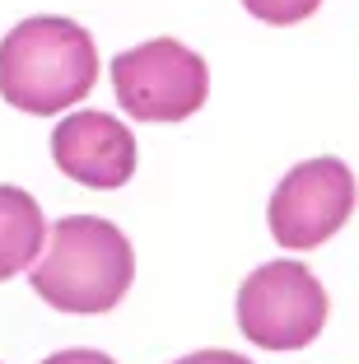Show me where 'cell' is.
<instances>
[{
  "label": "cell",
  "instance_id": "1",
  "mask_svg": "<svg viewBox=\"0 0 359 364\" xmlns=\"http://www.w3.org/2000/svg\"><path fill=\"white\" fill-rule=\"evenodd\" d=\"M98 52L80 23L38 14L5 33L0 43V98L19 112L52 117L94 89Z\"/></svg>",
  "mask_w": 359,
  "mask_h": 364
},
{
  "label": "cell",
  "instance_id": "7",
  "mask_svg": "<svg viewBox=\"0 0 359 364\" xmlns=\"http://www.w3.org/2000/svg\"><path fill=\"white\" fill-rule=\"evenodd\" d=\"M43 238H47L43 205L23 187H0V280L19 276L23 267L43 257Z\"/></svg>",
  "mask_w": 359,
  "mask_h": 364
},
{
  "label": "cell",
  "instance_id": "2",
  "mask_svg": "<svg viewBox=\"0 0 359 364\" xmlns=\"http://www.w3.org/2000/svg\"><path fill=\"white\" fill-rule=\"evenodd\" d=\"M136 276L127 234L98 215H65L52 225V243L33 267L38 299L61 313H107L122 304Z\"/></svg>",
  "mask_w": 359,
  "mask_h": 364
},
{
  "label": "cell",
  "instance_id": "9",
  "mask_svg": "<svg viewBox=\"0 0 359 364\" xmlns=\"http://www.w3.org/2000/svg\"><path fill=\"white\" fill-rule=\"evenodd\" d=\"M173 364H252V360H243V355H233V350H196V355L173 360Z\"/></svg>",
  "mask_w": 359,
  "mask_h": 364
},
{
  "label": "cell",
  "instance_id": "4",
  "mask_svg": "<svg viewBox=\"0 0 359 364\" xmlns=\"http://www.w3.org/2000/svg\"><path fill=\"white\" fill-rule=\"evenodd\" d=\"M117 103L136 122H182L210 94V70L178 38H154L112 61Z\"/></svg>",
  "mask_w": 359,
  "mask_h": 364
},
{
  "label": "cell",
  "instance_id": "10",
  "mask_svg": "<svg viewBox=\"0 0 359 364\" xmlns=\"http://www.w3.org/2000/svg\"><path fill=\"white\" fill-rule=\"evenodd\" d=\"M43 364H117V360H107L103 350H61V355H52V360H43Z\"/></svg>",
  "mask_w": 359,
  "mask_h": 364
},
{
  "label": "cell",
  "instance_id": "3",
  "mask_svg": "<svg viewBox=\"0 0 359 364\" xmlns=\"http://www.w3.org/2000/svg\"><path fill=\"white\" fill-rule=\"evenodd\" d=\"M327 322V289L304 262H266L238 289V327L266 350H304Z\"/></svg>",
  "mask_w": 359,
  "mask_h": 364
},
{
  "label": "cell",
  "instance_id": "6",
  "mask_svg": "<svg viewBox=\"0 0 359 364\" xmlns=\"http://www.w3.org/2000/svg\"><path fill=\"white\" fill-rule=\"evenodd\" d=\"M52 159L85 187H122L136 173V136L107 112H70L52 131Z\"/></svg>",
  "mask_w": 359,
  "mask_h": 364
},
{
  "label": "cell",
  "instance_id": "8",
  "mask_svg": "<svg viewBox=\"0 0 359 364\" xmlns=\"http://www.w3.org/2000/svg\"><path fill=\"white\" fill-rule=\"evenodd\" d=\"M247 14H257L262 23H299L322 5V0H243Z\"/></svg>",
  "mask_w": 359,
  "mask_h": 364
},
{
  "label": "cell",
  "instance_id": "5",
  "mask_svg": "<svg viewBox=\"0 0 359 364\" xmlns=\"http://www.w3.org/2000/svg\"><path fill=\"white\" fill-rule=\"evenodd\" d=\"M355 210V178L341 159H308L271 196V234L280 247H322Z\"/></svg>",
  "mask_w": 359,
  "mask_h": 364
}]
</instances>
